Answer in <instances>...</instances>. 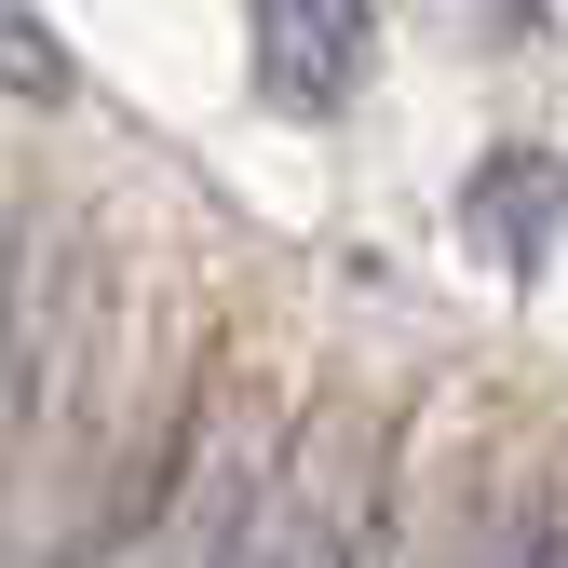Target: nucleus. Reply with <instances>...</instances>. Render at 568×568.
Segmentation results:
<instances>
[{"instance_id":"obj_2","label":"nucleus","mask_w":568,"mask_h":568,"mask_svg":"<svg viewBox=\"0 0 568 568\" xmlns=\"http://www.w3.org/2000/svg\"><path fill=\"white\" fill-rule=\"evenodd\" d=\"M257 95L271 109H352L366 95V0H244Z\"/></svg>"},{"instance_id":"obj_1","label":"nucleus","mask_w":568,"mask_h":568,"mask_svg":"<svg viewBox=\"0 0 568 568\" xmlns=\"http://www.w3.org/2000/svg\"><path fill=\"white\" fill-rule=\"evenodd\" d=\"M379 528H352L338 515V487L312 447H271L244 487H231V515L203 528V568H366Z\"/></svg>"},{"instance_id":"obj_3","label":"nucleus","mask_w":568,"mask_h":568,"mask_svg":"<svg viewBox=\"0 0 568 568\" xmlns=\"http://www.w3.org/2000/svg\"><path fill=\"white\" fill-rule=\"evenodd\" d=\"M460 217H474V244L501 257V271H528V257L555 244V217H568V163H555V150H501V163H474Z\"/></svg>"},{"instance_id":"obj_5","label":"nucleus","mask_w":568,"mask_h":568,"mask_svg":"<svg viewBox=\"0 0 568 568\" xmlns=\"http://www.w3.org/2000/svg\"><path fill=\"white\" fill-rule=\"evenodd\" d=\"M109 568H203V541H176V528H150L135 555H109Z\"/></svg>"},{"instance_id":"obj_4","label":"nucleus","mask_w":568,"mask_h":568,"mask_svg":"<svg viewBox=\"0 0 568 568\" xmlns=\"http://www.w3.org/2000/svg\"><path fill=\"white\" fill-rule=\"evenodd\" d=\"M474 568H568V501H501L474 541Z\"/></svg>"}]
</instances>
